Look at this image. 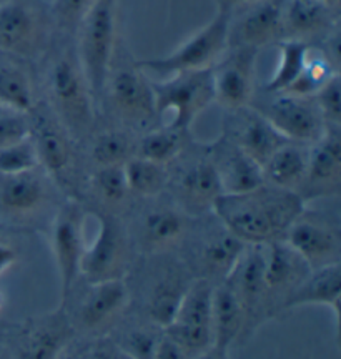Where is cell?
<instances>
[{
  "instance_id": "6da1fadb",
  "label": "cell",
  "mask_w": 341,
  "mask_h": 359,
  "mask_svg": "<svg viewBox=\"0 0 341 359\" xmlns=\"http://www.w3.org/2000/svg\"><path fill=\"white\" fill-rule=\"evenodd\" d=\"M298 193L272 185L236 195H222L213 206L218 222L245 245L283 241L286 231L307 206Z\"/></svg>"
},
{
  "instance_id": "7a4b0ae2",
  "label": "cell",
  "mask_w": 341,
  "mask_h": 359,
  "mask_svg": "<svg viewBox=\"0 0 341 359\" xmlns=\"http://www.w3.org/2000/svg\"><path fill=\"white\" fill-rule=\"evenodd\" d=\"M48 109L72 138L87 135L95 122V100L77 53L62 52L53 57L47 70Z\"/></svg>"
},
{
  "instance_id": "3957f363",
  "label": "cell",
  "mask_w": 341,
  "mask_h": 359,
  "mask_svg": "<svg viewBox=\"0 0 341 359\" xmlns=\"http://www.w3.org/2000/svg\"><path fill=\"white\" fill-rule=\"evenodd\" d=\"M77 58L85 79L91 85L95 103L100 100L112 72L116 43L115 0H93L87 15L80 22Z\"/></svg>"
},
{
  "instance_id": "277c9868",
  "label": "cell",
  "mask_w": 341,
  "mask_h": 359,
  "mask_svg": "<svg viewBox=\"0 0 341 359\" xmlns=\"http://www.w3.org/2000/svg\"><path fill=\"white\" fill-rule=\"evenodd\" d=\"M152 90L156 118L163 120L165 127L188 132L196 116L213 103L212 69L173 74L152 82Z\"/></svg>"
},
{
  "instance_id": "5b68a950",
  "label": "cell",
  "mask_w": 341,
  "mask_h": 359,
  "mask_svg": "<svg viewBox=\"0 0 341 359\" xmlns=\"http://www.w3.org/2000/svg\"><path fill=\"white\" fill-rule=\"evenodd\" d=\"M228 27H230V13L218 11L208 24L178 45L172 53L159 58L138 60L135 67L160 75L213 69L230 48Z\"/></svg>"
},
{
  "instance_id": "8992f818",
  "label": "cell",
  "mask_w": 341,
  "mask_h": 359,
  "mask_svg": "<svg viewBox=\"0 0 341 359\" xmlns=\"http://www.w3.org/2000/svg\"><path fill=\"white\" fill-rule=\"evenodd\" d=\"M215 283L208 280L192 281L183 294L173 321L165 327V334L195 358L213 346L212 298Z\"/></svg>"
},
{
  "instance_id": "52a82bcc",
  "label": "cell",
  "mask_w": 341,
  "mask_h": 359,
  "mask_svg": "<svg viewBox=\"0 0 341 359\" xmlns=\"http://www.w3.org/2000/svg\"><path fill=\"white\" fill-rule=\"evenodd\" d=\"M98 231L85 248L80 275L87 283L125 280L130 264L128 238L119 218L109 212H95Z\"/></svg>"
},
{
  "instance_id": "ba28073f",
  "label": "cell",
  "mask_w": 341,
  "mask_h": 359,
  "mask_svg": "<svg viewBox=\"0 0 341 359\" xmlns=\"http://www.w3.org/2000/svg\"><path fill=\"white\" fill-rule=\"evenodd\" d=\"M283 241L302 257L312 271L341 263L340 226L325 215L309 213L305 208L288 228Z\"/></svg>"
},
{
  "instance_id": "9c48e42d",
  "label": "cell",
  "mask_w": 341,
  "mask_h": 359,
  "mask_svg": "<svg viewBox=\"0 0 341 359\" xmlns=\"http://www.w3.org/2000/svg\"><path fill=\"white\" fill-rule=\"evenodd\" d=\"M263 273L265 245H246L239 263L227 278L243 306L245 339H248L265 321L272 320Z\"/></svg>"
},
{
  "instance_id": "30bf717a",
  "label": "cell",
  "mask_w": 341,
  "mask_h": 359,
  "mask_svg": "<svg viewBox=\"0 0 341 359\" xmlns=\"http://www.w3.org/2000/svg\"><path fill=\"white\" fill-rule=\"evenodd\" d=\"M258 53L257 48L233 47L212 69L213 102L230 114L250 107L255 93Z\"/></svg>"
},
{
  "instance_id": "8fae6325",
  "label": "cell",
  "mask_w": 341,
  "mask_h": 359,
  "mask_svg": "<svg viewBox=\"0 0 341 359\" xmlns=\"http://www.w3.org/2000/svg\"><path fill=\"white\" fill-rule=\"evenodd\" d=\"M52 251L60 280L62 302H67L80 276L85 253L83 210L77 203L62 206L52 223Z\"/></svg>"
},
{
  "instance_id": "7c38bea8",
  "label": "cell",
  "mask_w": 341,
  "mask_h": 359,
  "mask_svg": "<svg viewBox=\"0 0 341 359\" xmlns=\"http://www.w3.org/2000/svg\"><path fill=\"white\" fill-rule=\"evenodd\" d=\"M29 115L30 138L39 155V163L58 183H67L75 163L70 133L47 107H34Z\"/></svg>"
},
{
  "instance_id": "4fadbf2b",
  "label": "cell",
  "mask_w": 341,
  "mask_h": 359,
  "mask_svg": "<svg viewBox=\"0 0 341 359\" xmlns=\"http://www.w3.org/2000/svg\"><path fill=\"white\" fill-rule=\"evenodd\" d=\"M128 304L130 290L125 280L88 283V290L80 299L72 325L85 334L103 338L114 330Z\"/></svg>"
},
{
  "instance_id": "5bb4252c",
  "label": "cell",
  "mask_w": 341,
  "mask_h": 359,
  "mask_svg": "<svg viewBox=\"0 0 341 359\" xmlns=\"http://www.w3.org/2000/svg\"><path fill=\"white\" fill-rule=\"evenodd\" d=\"M288 0H253L235 11V24L228 27L230 47H250L262 50L267 45L285 39V8ZM232 11V12H235Z\"/></svg>"
},
{
  "instance_id": "9a60e30c",
  "label": "cell",
  "mask_w": 341,
  "mask_h": 359,
  "mask_svg": "<svg viewBox=\"0 0 341 359\" xmlns=\"http://www.w3.org/2000/svg\"><path fill=\"white\" fill-rule=\"evenodd\" d=\"M103 95L114 114L130 125H147L156 118L152 82L135 65L109 74ZM102 95V97H103Z\"/></svg>"
},
{
  "instance_id": "2e32d148",
  "label": "cell",
  "mask_w": 341,
  "mask_h": 359,
  "mask_svg": "<svg viewBox=\"0 0 341 359\" xmlns=\"http://www.w3.org/2000/svg\"><path fill=\"white\" fill-rule=\"evenodd\" d=\"M173 191L177 206L188 217L213 213V206L223 195V190L208 151L182 165L173 180Z\"/></svg>"
},
{
  "instance_id": "e0dca14e",
  "label": "cell",
  "mask_w": 341,
  "mask_h": 359,
  "mask_svg": "<svg viewBox=\"0 0 341 359\" xmlns=\"http://www.w3.org/2000/svg\"><path fill=\"white\" fill-rule=\"evenodd\" d=\"M275 95L267 109L258 111L286 140L312 145L321 138L328 127L323 122L313 98H298L285 93Z\"/></svg>"
},
{
  "instance_id": "ac0fdd59",
  "label": "cell",
  "mask_w": 341,
  "mask_h": 359,
  "mask_svg": "<svg viewBox=\"0 0 341 359\" xmlns=\"http://www.w3.org/2000/svg\"><path fill=\"white\" fill-rule=\"evenodd\" d=\"M309 271L308 264L285 241L265 245L263 276L272 320L285 313L286 302Z\"/></svg>"
},
{
  "instance_id": "d6986e66",
  "label": "cell",
  "mask_w": 341,
  "mask_h": 359,
  "mask_svg": "<svg viewBox=\"0 0 341 359\" xmlns=\"http://www.w3.org/2000/svg\"><path fill=\"white\" fill-rule=\"evenodd\" d=\"M341 190V138L340 128L326 132L312 143L308 151V168L300 190L305 203L309 200L338 196Z\"/></svg>"
},
{
  "instance_id": "ffe728a7",
  "label": "cell",
  "mask_w": 341,
  "mask_h": 359,
  "mask_svg": "<svg viewBox=\"0 0 341 359\" xmlns=\"http://www.w3.org/2000/svg\"><path fill=\"white\" fill-rule=\"evenodd\" d=\"M75 327L64 306L27 321L22 327L19 359H58L74 343Z\"/></svg>"
},
{
  "instance_id": "44dd1931",
  "label": "cell",
  "mask_w": 341,
  "mask_h": 359,
  "mask_svg": "<svg viewBox=\"0 0 341 359\" xmlns=\"http://www.w3.org/2000/svg\"><path fill=\"white\" fill-rule=\"evenodd\" d=\"M217 170L223 195L246 193L265 185L262 167L225 133L206 148Z\"/></svg>"
},
{
  "instance_id": "7402d4cb",
  "label": "cell",
  "mask_w": 341,
  "mask_h": 359,
  "mask_svg": "<svg viewBox=\"0 0 341 359\" xmlns=\"http://www.w3.org/2000/svg\"><path fill=\"white\" fill-rule=\"evenodd\" d=\"M42 43V22L24 0L0 4V52L30 57Z\"/></svg>"
},
{
  "instance_id": "603a6c76",
  "label": "cell",
  "mask_w": 341,
  "mask_h": 359,
  "mask_svg": "<svg viewBox=\"0 0 341 359\" xmlns=\"http://www.w3.org/2000/svg\"><path fill=\"white\" fill-rule=\"evenodd\" d=\"M233 115L239 116V122L235 123L232 133L225 135L260 167H263L275 151L290 142L258 110L246 107L243 110L233 111Z\"/></svg>"
},
{
  "instance_id": "cb8c5ba5",
  "label": "cell",
  "mask_w": 341,
  "mask_h": 359,
  "mask_svg": "<svg viewBox=\"0 0 341 359\" xmlns=\"http://www.w3.org/2000/svg\"><path fill=\"white\" fill-rule=\"evenodd\" d=\"M188 215L178 206L159 205L143 213L138 226V240L148 253H165L185 240Z\"/></svg>"
},
{
  "instance_id": "d4e9b609",
  "label": "cell",
  "mask_w": 341,
  "mask_h": 359,
  "mask_svg": "<svg viewBox=\"0 0 341 359\" xmlns=\"http://www.w3.org/2000/svg\"><path fill=\"white\" fill-rule=\"evenodd\" d=\"M246 245L222 224L220 230L210 231L196 248L195 266L201 280L223 281L239 263Z\"/></svg>"
},
{
  "instance_id": "484cf974",
  "label": "cell",
  "mask_w": 341,
  "mask_h": 359,
  "mask_svg": "<svg viewBox=\"0 0 341 359\" xmlns=\"http://www.w3.org/2000/svg\"><path fill=\"white\" fill-rule=\"evenodd\" d=\"M0 183V210L12 218H29L47 203L46 178L37 170L19 175H2Z\"/></svg>"
},
{
  "instance_id": "4316f807",
  "label": "cell",
  "mask_w": 341,
  "mask_h": 359,
  "mask_svg": "<svg viewBox=\"0 0 341 359\" xmlns=\"http://www.w3.org/2000/svg\"><path fill=\"white\" fill-rule=\"evenodd\" d=\"M338 13L340 11L321 0H288L285 8V39L308 43L312 39L330 37L338 22Z\"/></svg>"
},
{
  "instance_id": "83f0119b",
  "label": "cell",
  "mask_w": 341,
  "mask_h": 359,
  "mask_svg": "<svg viewBox=\"0 0 341 359\" xmlns=\"http://www.w3.org/2000/svg\"><path fill=\"white\" fill-rule=\"evenodd\" d=\"M213 346L228 349L245 341V311L239 294L227 280L213 286L212 298Z\"/></svg>"
},
{
  "instance_id": "f1b7e54d",
  "label": "cell",
  "mask_w": 341,
  "mask_h": 359,
  "mask_svg": "<svg viewBox=\"0 0 341 359\" xmlns=\"http://www.w3.org/2000/svg\"><path fill=\"white\" fill-rule=\"evenodd\" d=\"M341 298V263L330 264L309 271L300 283L285 304V313L300 306H325L335 314V323L340 320Z\"/></svg>"
},
{
  "instance_id": "f546056e",
  "label": "cell",
  "mask_w": 341,
  "mask_h": 359,
  "mask_svg": "<svg viewBox=\"0 0 341 359\" xmlns=\"http://www.w3.org/2000/svg\"><path fill=\"white\" fill-rule=\"evenodd\" d=\"M308 151L309 148L295 142L281 147L262 167L265 183L300 195L307 177Z\"/></svg>"
},
{
  "instance_id": "4dcf8cb0",
  "label": "cell",
  "mask_w": 341,
  "mask_h": 359,
  "mask_svg": "<svg viewBox=\"0 0 341 359\" xmlns=\"http://www.w3.org/2000/svg\"><path fill=\"white\" fill-rule=\"evenodd\" d=\"M188 285L185 278L175 273H167L154 283L147 299V316L152 325L165 330L173 321Z\"/></svg>"
},
{
  "instance_id": "1f68e13d",
  "label": "cell",
  "mask_w": 341,
  "mask_h": 359,
  "mask_svg": "<svg viewBox=\"0 0 341 359\" xmlns=\"http://www.w3.org/2000/svg\"><path fill=\"white\" fill-rule=\"evenodd\" d=\"M37 105L32 80L20 65L0 60V107L15 114H30Z\"/></svg>"
},
{
  "instance_id": "d6a6232c",
  "label": "cell",
  "mask_w": 341,
  "mask_h": 359,
  "mask_svg": "<svg viewBox=\"0 0 341 359\" xmlns=\"http://www.w3.org/2000/svg\"><path fill=\"white\" fill-rule=\"evenodd\" d=\"M187 133L182 130L160 127L147 132L137 145V155L155 163L167 165L178 160L187 147Z\"/></svg>"
},
{
  "instance_id": "836d02e7",
  "label": "cell",
  "mask_w": 341,
  "mask_h": 359,
  "mask_svg": "<svg viewBox=\"0 0 341 359\" xmlns=\"http://www.w3.org/2000/svg\"><path fill=\"white\" fill-rule=\"evenodd\" d=\"M123 170L130 193H135L143 198L159 196L170 183V173L165 165L155 163L138 155L132 156L123 165Z\"/></svg>"
},
{
  "instance_id": "e575fe53",
  "label": "cell",
  "mask_w": 341,
  "mask_h": 359,
  "mask_svg": "<svg viewBox=\"0 0 341 359\" xmlns=\"http://www.w3.org/2000/svg\"><path fill=\"white\" fill-rule=\"evenodd\" d=\"M309 53V45L300 40L285 39L280 42V58H278V67L272 79L267 82L268 93H283L295 79L298 77L300 72L303 70L305 62H307Z\"/></svg>"
},
{
  "instance_id": "d590c367",
  "label": "cell",
  "mask_w": 341,
  "mask_h": 359,
  "mask_svg": "<svg viewBox=\"0 0 341 359\" xmlns=\"http://www.w3.org/2000/svg\"><path fill=\"white\" fill-rule=\"evenodd\" d=\"M137 155V145L127 133L107 130L98 133L92 143V160L97 167H123Z\"/></svg>"
},
{
  "instance_id": "8d00e7d4",
  "label": "cell",
  "mask_w": 341,
  "mask_h": 359,
  "mask_svg": "<svg viewBox=\"0 0 341 359\" xmlns=\"http://www.w3.org/2000/svg\"><path fill=\"white\" fill-rule=\"evenodd\" d=\"M91 188L105 208H119L132 195L123 167H98L91 178Z\"/></svg>"
},
{
  "instance_id": "74e56055",
  "label": "cell",
  "mask_w": 341,
  "mask_h": 359,
  "mask_svg": "<svg viewBox=\"0 0 341 359\" xmlns=\"http://www.w3.org/2000/svg\"><path fill=\"white\" fill-rule=\"evenodd\" d=\"M335 74H338V70L326 60L325 55H312L309 50L303 70L283 93L298 98H313Z\"/></svg>"
},
{
  "instance_id": "f35d334b",
  "label": "cell",
  "mask_w": 341,
  "mask_h": 359,
  "mask_svg": "<svg viewBox=\"0 0 341 359\" xmlns=\"http://www.w3.org/2000/svg\"><path fill=\"white\" fill-rule=\"evenodd\" d=\"M163 330L159 326H137L130 327L114 341V344L120 351L128 354L133 359H152L159 346Z\"/></svg>"
},
{
  "instance_id": "ab89813d",
  "label": "cell",
  "mask_w": 341,
  "mask_h": 359,
  "mask_svg": "<svg viewBox=\"0 0 341 359\" xmlns=\"http://www.w3.org/2000/svg\"><path fill=\"white\" fill-rule=\"evenodd\" d=\"M40 167L32 138L0 150V175H19L34 172Z\"/></svg>"
},
{
  "instance_id": "60d3db41",
  "label": "cell",
  "mask_w": 341,
  "mask_h": 359,
  "mask_svg": "<svg viewBox=\"0 0 341 359\" xmlns=\"http://www.w3.org/2000/svg\"><path fill=\"white\" fill-rule=\"evenodd\" d=\"M323 122L328 128H340L341 125V77L340 72L318 90L313 97Z\"/></svg>"
},
{
  "instance_id": "b9f144b4",
  "label": "cell",
  "mask_w": 341,
  "mask_h": 359,
  "mask_svg": "<svg viewBox=\"0 0 341 359\" xmlns=\"http://www.w3.org/2000/svg\"><path fill=\"white\" fill-rule=\"evenodd\" d=\"M92 4L93 0H53L52 15L62 29L77 30Z\"/></svg>"
},
{
  "instance_id": "7bdbcfd3",
  "label": "cell",
  "mask_w": 341,
  "mask_h": 359,
  "mask_svg": "<svg viewBox=\"0 0 341 359\" xmlns=\"http://www.w3.org/2000/svg\"><path fill=\"white\" fill-rule=\"evenodd\" d=\"M30 138V120L25 114L0 115V150Z\"/></svg>"
},
{
  "instance_id": "ee69618b",
  "label": "cell",
  "mask_w": 341,
  "mask_h": 359,
  "mask_svg": "<svg viewBox=\"0 0 341 359\" xmlns=\"http://www.w3.org/2000/svg\"><path fill=\"white\" fill-rule=\"evenodd\" d=\"M152 359H194L188 354L185 349H182L172 338H168L167 334L161 336L159 346H156V351Z\"/></svg>"
},
{
  "instance_id": "f6af8a7d",
  "label": "cell",
  "mask_w": 341,
  "mask_h": 359,
  "mask_svg": "<svg viewBox=\"0 0 341 359\" xmlns=\"http://www.w3.org/2000/svg\"><path fill=\"white\" fill-rule=\"evenodd\" d=\"M114 341L107 338V336H103V338H98L97 343L92 344V346L87 349V356H85V359H112V356H114Z\"/></svg>"
},
{
  "instance_id": "bcb514c9",
  "label": "cell",
  "mask_w": 341,
  "mask_h": 359,
  "mask_svg": "<svg viewBox=\"0 0 341 359\" xmlns=\"http://www.w3.org/2000/svg\"><path fill=\"white\" fill-rule=\"evenodd\" d=\"M17 263V251L11 245L0 241V275L8 271Z\"/></svg>"
},
{
  "instance_id": "7dc6e473",
  "label": "cell",
  "mask_w": 341,
  "mask_h": 359,
  "mask_svg": "<svg viewBox=\"0 0 341 359\" xmlns=\"http://www.w3.org/2000/svg\"><path fill=\"white\" fill-rule=\"evenodd\" d=\"M194 359H230V351L218 346H210L203 353L196 354Z\"/></svg>"
},
{
  "instance_id": "c3c4849f",
  "label": "cell",
  "mask_w": 341,
  "mask_h": 359,
  "mask_svg": "<svg viewBox=\"0 0 341 359\" xmlns=\"http://www.w3.org/2000/svg\"><path fill=\"white\" fill-rule=\"evenodd\" d=\"M250 2H253V0H217L218 11H223L228 13H230L232 11H235V8L245 6V4H250Z\"/></svg>"
},
{
  "instance_id": "681fc988",
  "label": "cell",
  "mask_w": 341,
  "mask_h": 359,
  "mask_svg": "<svg viewBox=\"0 0 341 359\" xmlns=\"http://www.w3.org/2000/svg\"><path fill=\"white\" fill-rule=\"evenodd\" d=\"M74 344V343H72ZM70 346L65 349L64 353L60 354V358L58 359H85V356H87V349H82V348H74V346Z\"/></svg>"
},
{
  "instance_id": "f907efd6",
  "label": "cell",
  "mask_w": 341,
  "mask_h": 359,
  "mask_svg": "<svg viewBox=\"0 0 341 359\" xmlns=\"http://www.w3.org/2000/svg\"><path fill=\"white\" fill-rule=\"evenodd\" d=\"M0 359H19L15 351L8 349L6 346H0Z\"/></svg>"
},
{
  "instance_id": "816d5d0a",
  "label": "cell",
  "mask_w": 341,
  "mask_h": 359,
  "mask_svg": "<svg viewBox=\"0 0 341 359\" xmlns=\"http://www.w3.org/2000/svg\"><path fill=\"white\" fill-rule=\"evenodd\" d=\"M112 359H133V358H130L128 354H125L123 351H120V349L115 346V349H114V356H112Z\"/></svg>"
},
{
  "instance_id": "f5cc1de1",
  "label": "cell",
  "mask_w": 341,
  "mask_h": 359,
  "mask_svg": "<svg viewBox=\"0 0 341 359\" xmlns=\"http://www.w3.org/2000/svg\"><path fill=\"white\" fill-rule=\"evenodd\" d=\"M321 2L330 6L331 8H335V11H340V0H321Z\"/></svg>"
},
{
  "instance_id": "db71d44e",
  "label": "cell",
  "mask_w": 341,
  "mask_h": 359,
  "mask_svg": "<svg viewBox=\"0 0 341 359\" xmlns=\"http://www.w3.org/2000/svg\"><path fill=\"white\" fill-rule=\"evenodd\" d=\"M4 304H6V298H4L2 291H0V313H2V309H4Z\"/></svg>"
},
{
  "instance_id": "11a10c76",
  "label": "cell",
  "mask_w": 341,
  "mask_h": 359,
  "mask_svg": "<svg viewBox=\"0 0 341 359\" xmlns=\"http://www.w3.org/2000/svg\"><path fill=\"white\" fill-rule=\"evenodd\" d=\"M4 114V109H2V107H0V115H2Z\"/></svg>"
}]
</instances>
